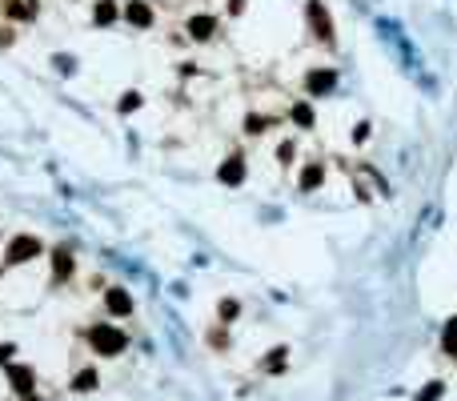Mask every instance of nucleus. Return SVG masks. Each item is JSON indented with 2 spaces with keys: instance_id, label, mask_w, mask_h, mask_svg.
Here are the masks:
<instances>
[{
  "instance_id": "f257e3e1",
  "label": "nucleus",
  "mask_w": 457,
  "mask_h": 401,
  "mask_svg": "<svg viewBox=\"0 0 457 401\" xmlns=\"http://www.w3.org/2000/svg\"><path fill=\"white\" fill-rule=\"evenodd\" d=\"M88 349L97 353V357H121V353L129 349V337H124V329L100 321V325L88 329Z\"/></svg>"
},
{
  "instance_id": "f03ea898",
  "label": "nucleus",
  "mask_w": 457,
  "mask_h": 401,
  "mask_svg": "<svg viewBox=\"0 0 457 401\" xmlns=\"http://www.w3.org/2000/svg\"><path fill=\"white\" fill-rule=\"evenodd\" d=\"M40 253H44L40 237H32V233H20V237L8 241V249H4V261H8V265H28L32 257H40Z\"/></svg>"
},
{
  "instance_id": "7ed1b4c3",
  "label": "nucleus",
  "mask_w": 457,
  "mask_h": 401,
  "mask_svg": "<svg viewBox=\"0 0 457 401\" xmlns=\"http://www.w3.org/2000/svg\"><path fill=\"white\" fill-rule=\"evenodd\" d=\"M8 369V385H13V393H20V397H32L37 393V373L28 369V365H4Z\"/></svg>"
},
{
  "instance_id": "20e7f679",
  "label": "nucleus",
  "mask_w": 457,
  "mask_h": 401,
  "mask_svg": "<svg viewBox=\"0 0 457 401\" xmlns=\"http://www.w3.org/2000/svg\"><path fill=\"white\" fill-rule=\"evenodd\" d=\"M305 16H309V28H313V32H317V37L329 44V40H333V20H329V13H325L321 0H309V4H305Z\"/></svg>"
},
{
  "instance_id": "39448f33",
  "label": "nucleus",
  "mask_w": 457,
  "mask_h": 401,
  "mask_svg": "<svg viewBox=\"0 0 457 401\" xmlns=\"http://www.w3.org/2000/svg\"><path fill=\"white\" fill-rule=\"evenodd\" d=\"M305 88H309L313 97H329L337 88V73L333 68H313V73L305 76Z\"/></svg>"
},
{
  "instance_id": "423d86ee",
  "label": "nucleus",
  "mask_w": 457,
  "mask_h": 401,
  "mask_svg": "<svg viewBox=\"0 0 457 401\" xmlns=\"http://www.w3.org/2000/svg\"><path fill=\"white\" fill-rule=\"evenodd\" d=\"M105 305H109L112 317H129V313H133V297H129V289H121V285H112L109 293H105Z\"/></svg>"
},
{
  "instance_id": "0eeeda50",
  "label": "nucleus",
  "mask_w": 457,
  "mask_h": 401,
  "mask_svg": "<svg viewBox=\"0 0 457 401\" xmlns=\"http://www.w3.org/2000/svg\"><path fill=\"white\" fill-rule=\"evenodd\" d=\"M217 181H221V185H241V181H245V157H229V161L217 169Z\"/></svg>"
},
{
  "instance_id": "6e6552de",
  "label": "nucleus",
  "mask_w": 457,
  "mask_h": 401,
  "mask_svg": "<svg viewBox=\"0 0 457 401\" xmlns=\"http://www.w3.org/2000/svg\"><path fill=\"white\" fill-rule=\"evenodd\" d=\"M124 16H129V25H133V28H148V25H153V8H148L145 0H133V4L124 8Z\"/></svg>"
},
{
  "instance_id": "1a4fd4ad",
  "label": "nucleus",
  "mask_w": 457,
  "mask_h": 401,
  "mask_svg": "<svg viewBox=\"0 0 457 401\" xmlns=\"http://www.w3.org/2000/svg\"><path fill=\"white\" fill-rule=\"evenodd\" d=\"M217 32V16H193L189 20V37L193 40H209Z\"/></svg>"
},
{
  "instance_id": "9d476101",
  "label": "nucleus",
  "mask_w": 457,
  "mask_h": 401,
  "mask_svg": "<svg viewBox=\"0 0 457 401\" xmlns=\"http://www.w3.org/2000/svg\"><path fill=\"white\" fill-rule=\"evenodd\" d=\"M52 277H57V281H69V277H73V257H69V249L52 253Z\"/></svg>"
},
{
  "instance_id": "9b49d317",
  "label": "nucleus",
  "mask_w": 457,
  "mask_h": 401,
  "mask_svg": "<svg viewBox=\"0 0 457 401\" xmlns=\"http://www.w3.org/2000/svg\"><path fill=\"white\" fill-rule=\"evenodd\" d=\"M97 385H100L97 369H81V373H73V393H93Z\"/></svg>"
},
{
  "instance_id": "f8f14e48",
  "label": "nucleus",
  "mask_w": 457,
  "mask_h": 401,
  "mask_svg": "<svg viewBox=\"0 0 457 401\" xmlns=\"http://www.w3.org/2000/svg\"><path fill=\"white\" fill-rule=\"evenodd\" d=\"M93 20H97L100 28H109L112 20H117V4H112V0H97V8H93Z\"/></svg>"
},
{
  "instance_id": "ddd939ff",
  "label": "nucleus",
  "mask_w": 457,
  "mask_h": 401,
  "mask_svg": "<svg viewBox=\"0 0 457 401\" xmlns=\"http://www.w3.org/2000/svg\"><path fill=\"white\" fill-rule=\"evenodd\" d=\"M293 125L297 128H313V121H317V113H313V104H305V100H301V104H293Z\"/></svg>"
},
{
  "instance_id": "4468645a",
  "label": "nucleus",
  "mask_w": 457,
  "mask_h": 401,
  "mask_svg": "<svg viewBox=\"0 0 457 401\" xmlns=\"http://www.w3.org/2000/svg\"><path fill=\"white\" fill-rule=\"evenodd\" d=\"M441 349L449 353V357H457V317H449L441 329Z\"/></svg>"
},
{
  "instance_id": "2eb2a0df",
  "label": "nucleus",
  "mask_w": 457,
  "mask_h": 401,
  "mask_svg": "<svg viewBox=\"0 0 457 401\" xmlns=\"http://www.w3.org/2000/svg\"><path fill=\"white\" fill-rule=\"evenodd\" d=\"M321 181H325V169H321V164H305V173H301V188L309 193V188H317Z\"/></svg>"
},
{
  "instance_id": "dca6fc26",
  "label": "nucleus",
  "mask_w": 457,
  "mask_h": 401,
  "mask_svg": "<svg viewBox=\"0 0 457 401\" xmlns=\"http://www.w3.org/2000/svg\"><path fill=\"white\" fill-rule=\"evenodd\" d=\"M441 393H445V385H441V381H429V385H425V389L417 393V401H437Z\"/></svg>"
},
{
  "instance_id": "f3484780",
  "label": "nucleus",
  "mask_w": 457,
  "mask_h": 401,
  "mask_svg": "<svg viewBox=\"0 0 457 401\" xmlns=\"http://www.w3.org/2000/svg\"><path fill=\"white\" fill-rule=\"evenodd\" d=\"M265 369H269V373L285 369V349H273V357H265Z\"/></svg>"
},
{
  "instance_id": "a211bd4d",
  "label": "nucleus",
  "mask_w": 457,
  "mask_h": 401,
  "mask_svg": "<svg viewBox=\"0 0 457 401\" xmlns=\"http://www.w3.org/2000/svg\"><path fill=\"white\" fill-rule=\"evenodd\" d=\"M141 109V92H124V100H121V113H136Z\"/></svg>"
},
{
  "instance_id": "6ab92c4d",
  "label": "nucleus",
  "mask_w": 457,
  "mask_h": 401,
  "mask_svg": "<svg viewBox=\"0 0 457 401\" xmlns=\"http://www.w3.org/2000/svg\"><path fill=\"white\" fill-rule=\"evenodd\" d=\"M237 313H241V305H237V301H221V321H225V325H229Z\"/></svg>"
},
{
  "instance_id": "aec40b11",
  "label": "nucleus",
  "mask_w": 457,
  "mask_h": 401,
  "mask_svg": "<svg viewBox=\"0 0 457 401\" xmlns=\"http://www.w3.org/2000/svg\"><path fill=\"white\" fill-rule=\"evenodd\" d=\"M265 125H269L265 116H245V133H265Z\"/></svg>"
},
{
  "instance_id": "412c9836",
  "label": "nucleus",
  "mask_w": 457,
  "mask_h": 401,
  "mask_svg": "<svg viewBox=\"0 0 457 401\" xmlns=\"http://www.w3.org/2000/svg\"><path fill=\"white\" fill-rule=\"evenodd\" d=\"M8 16L25 20V16H32V4H8Z\"/></svg>"
},
{
  "instance_id": "4be33fe9",
  "label": "nucleus",
  "mask_w": 457,
  "mask_h": 401,
  "mask_svg": "<svg viewBox=\"0 0 457 401\" xmlns=\"http://www.w3.org/2000/svg\"><path fill=\"white\" fill-rule=\"evenodd\" d=\"M13 357H16V345L4 341V345H0V365H13Z\"/></svg>"
},
{
  "instance_id": "5701e85b",
  "label": "nucleus",
  "mask_w": 457,
  "mask_h": 401,
  "mask_svg": "<svg viewBox=\"0 0 457 401\" xmlns=\"http://www.w3.org/2000/svg\"><path fill=\"white\" fill-rule=\"evenodd\" d=\"M277 161H281V164H289V161H293V145H289V140H285L281 149H277Z\"/></svg>"
},
{
  "instance_id": "b1692460",
  "label": "nucleus",
  "mask_w": 457,
  "mask_h": 401,
  "mask_svg": "<svg viewBox=\"0 0 457 401\" xmlns=\"http://www.w3.org/2000/svg\"><path fill=\"white\" fill-rule=\"evenodd\" d=\"M229 13H233V16H237V13H245V0H229Z\"/></svg>"
},
{
  "instance_id": "393cba45",
  "label": "nucleus",
  "mask_w": 457,
  "mask_h": 401,
  "mask_svg": "<svg viewBox=\"0 0 457 401\" xmlns=\"http://www.w3.org/2000/svg\"><path fill=\"white\" fill-rule=\"evenodd\" d=\"M25 401H37V397H25Z\"/></svg>"
}]
</instances>
